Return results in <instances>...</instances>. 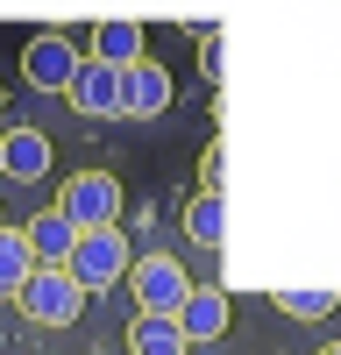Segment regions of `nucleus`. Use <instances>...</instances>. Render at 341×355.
<instances>
[{"label":"nucleus","instance_id":"3","mask_svg":"<svg viewBox=\"0 0 341 355\" xmlns=\"http://www.w3.org/2000/svg\"><path fill=\"white\" fill-rule=\"evenodd\" d=\"M57 206L78 227H121V185H114V171H71L57 185Z\"/></svg>","mask_w":341,"mask_h":355},{"label":"nucleus","instance_id":"8","mask_svg":"<svg viewBox=\"0 0 341 355\" xmlns=\"http://www.w3.org/2000/svg\"><path fill=\"white\" fill-rule=\"evenodd\" d=\"M78 220L64 214V206H43L36 220H28V249H36V263H71L78 256Z\"/></svg>","mask_w":341,"mask_h":355},{"label":"nucleus","instance_id":"12","mask_svg":"<svg viewBox=\"0 0 341 355\" xmlns=\"http://www.w3.org/2000/svg\"><path fill=\"white\" fill-rule=\"evenodd\" d=\"M36 270L43 263H36V249H28V227H0V299H15Z\"/></svg>","mask_w":341,"mask_h":355},{"label":"nucleus","instance_id":"17","mask_svg":"<svg viewBox=\"0 0 341 355\" xmlns=\"http://www.w3.org/2000/svg\"><path fill=\"white\" fill-rule=\"evenodd\" d=\"M313 355H341V341H320V348H313Z\"/></svg>","mask_w":341,"mask_h":355},{"label":"nucleus","instance_id":"5","mask_svg":"<svg viewBox=\"0 0 341 355\" xmlns=\"http://www.w3.org/2000/svg\"><path fill=\"white\" fill-rule=\"evenodd\" d=\"M64 100H71L78 114H93V121H107V114H121V107H128V71H121V64H107V57H85Z\"/></svg>","mask_w":341,"mask_h":355},{"label":"nucleus","instance_id":"20","mask_svg":"<svg viewBox=\"0 0 341 355\" xmlns=\"http://www.w3.org/2000/svg\"><path fill=\"white\" fill-rule=\"evenodd\" d=\"M0 227H8V220H0Z\"/></svg>","mask_w":341,"mask_h":355},{"label":"nucleus","instance_id":"19","mask_svg":"<svg viewBox=\"0 0 341 355\" xmlns=\"http://www.w3.org/2000/svg\"><path fill=\"white\" fill-rule=\"evenodd\" d=\"M0 135H8V128H0ZM0 171H8V164H0Z\"/></svg>","mask_w":341,"mask_h":355},{"label":"nucleus","instance_id":"9","mask_svg":"<svg viewBox=\"0 0 341 355\" xmlns=\"http://www.w3.org/2000/svg\"><path fill=\"white\" fill-rule=\"evenodd\" d=\"M128 121H150V114H170V71L157 64V57H142V64H128Z\"/></svg>","mask_w":341,"mask_h":355},{"label":"nucleus","instance_id":"14","mask_svg":"<svg viewBox=\"0 0 341 355\" xmlns=\"http://www.w3.org/2000/svg\"><path fill=\"white\" fill-rule=\"evenodd\" d=\"M93 57H107V64H121V71L142 64V21H128V15L114 21V15H107V21L93 28Z\"/></svg>","mask_w":341,"mask_h":355},{"label":"nucleus","instance_id":"11","mask_svg":"<svg viewBox=\"0 0 341 355\" xmlns=\"http://www.w3.org/2000/svg\"><path fill=\"white\" fill-rule=\"evenodd\" d=\"M128 355H192V341L170 313H142L135 334H128Z\"/></svg>","mask_w":341,"mask_h":355},{"label":"nucleus","instance_id":"4","mask_svg":"<svg viewBox=\"0 0 341 355\" xmlns=\"http://www.w3.org/2000/svg\"><path fill=\"white\" fill-rule=\"evenodd\" d=\"M128 291H135V313H170V320H178V306L192 299V277L170 256H135Z\"/></svg>","mask_w":341,"mask_h":355},{"label":"nucleus","instance_id":"1","mask_svg":"<svg viewBox=\"0 0 341 355\" xmlns=\"http://www.w3.org/2000/svg\"><path fill=\"white\" fill-rule=\"evenodd\" d=\"M85 299H93V291L78 284V270H71V263H43V270L15 291V306L36 320V327H71V320L85 313Z\"/></svg>","mask_w":341,"mask_h":355},{"label":"nucleus","instance_id":"6","mask_svg":"<svg viewBox=\"0 0 341 355\" xmlns=\"http://www.w3.org/2000/svg\"><path fill=\"white\" fill-rule=\"evenodd\" d=\"M78 64H85V57L64 36H28V50H21V78L36 85V93H71Z\"/></svg>","mask_w":341,"mask_h":355},{"label":"nucleus","instance_id":"10","mask_svg":"<svg viewBox=\"0 0 341 355\" xmlns=\"http://www.w3.org/2000/svg\"><path fill=\"white\" fill-rule=\"evenodd\" d=\"M178 327H185V341H220L227 334V291L220 284H192V299L178 306Z\"/></svg>","mask_w":341,"mask_h":355},{"label":"nucleus","instance_id":"7","mask_svg":"<svg viewBox=\"0 0 341 355\" xmlns=\"http://www.w3.org/2000/svg\"><path fill=\"white\" fill-rule=\"evenodd\" d=\"M0 164H8V178H15V185H43V178H50V135L43 128H8V135H0Z\"/></svg>","mask_w":341,"mask_h":355},{"label":"nucleus","instance_id":"16","mask_svg":"<svg viewBox=\"0 0 341 355\" xmlns=\"http://www.w3.org/2000/svg\"><path fill=\"white\" fill-rule=\"evenodd\" d=\"M199 192H220V142H207V157H199Z\"/></svg>","mask_w":341,"mask_h":355},{"label":"nucleus","instance_id":"18","mask_svg":"<svg viewBox=\"0 0 341 355\" xmlns=\"http://www.w3.org/2000/svg\"><path fill=\"white\" fill-rule=\"evenodd\" d=\"M0 114H8V93H0Z\"/></svg>","mask_w":341,"mask_h":355},{"label":"nucleus","instance_id":"2","mask_svg":"<svg viewBox=\"0 0 341 355\" xmlns=\"http://www.w3.org/2000/svg\"><path fill=\"white\" fill-rule=\"evenodd\" d=\"M71 270H78V284H85V291H114V284H128V270H135L128 234H121V227H85V234H78Z\"/></svg>","mask_w":341,"mask_h":355},{"label":"nucleus","instance_id":"15","mask_svg":"<svg viewBox=\"0 0 341 355\" xmlns=\"http://www.w3.org/2000/svg\"><path fill=\"white\" fill-rule=\"evenodd\" d=\"M185 234L199 249H220V234H227V199L220 192H192V206H185Z\"/></svg>","mask_w":341,"mask_h":355},{"label":"nucleus","instance_id":"13","mask_svg":"<svg viewBox=\"0 0 341 355\" xmlns=\"http://www.w3.org/2000/svg\"><path fill=\"white\" fill-rule=\"evenodd\" d=\"M270 306H277L284 320H327V313L341 306V291H334V284H277Z\"/></svg>","mask_w":341,"mask_h":355}]
</instances>
